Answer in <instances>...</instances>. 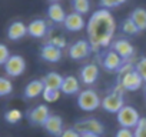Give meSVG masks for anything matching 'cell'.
Segmentation results:
<instances>
[{
  "label": "cell",
  "instance_id": "cell-1",
  "mask_svg": "<svg viewBox=\"0 0 146 137\" xmlns=\"http://www.w3.org/2000/svg\"><path fill=\"white\" fill-rule=\"evenodd\" d=\"M88 41L92 46L95 53L100 51L102 49H108L112 44V39L116 32V22L110 10L99 9L92 13L88 24Z\"/></svg>",
  "mask_w": 146,
  "mask_h": 137
},
{
  "label": "cell",
  "instance_id": "cell-2",
  "mask_svg": "<svg viewBox=\"0 0 146 137\" xmlns=\"http://www.w3.org/2000/svg\"><path fill=\"white\" fill-rule=\"evenodd\" d=\"M99 61L102 64V67L108 72H119L120 68L126 64V61L112 49H108V50H103L100 54H99Z\"/></svg>",
  "mask_w": 146,
  "mask_h": 137
},
{
  "label": "cell",
  "instance_id": "cell-3",
  "mask_svg": "<svg viewBox=\"0 0 146 137\" xmlns=\"http://www.w3.org/2000/svg\"><path fill=\"white\" fill-rule=\"evenodd\" d=\"M122 86L119 84V87L116 90H113L112 93H109L108 96H105L102 99V107L103 110L109 111V113H115L117 114L120 111V109L125 106V101H123V96H122Z\"/></svg>",
  "mask_w": 146,
  "mask_h": 137
},
{
  "label": "cell",
  "instance_id": "cell-4",
  "mask_svg": "<svg viewBox=\"0 0 146 137\" xmlns=\"http://www.w3.org/2000/svg\"><path fill=\"white\" fill-rule=\"evenodd\" d=\"M116 119H117V123L120 124V127L123 128H133L137 126L139 120H140V116H139V111L132 107V106H123L120 109V111L116 114Z\"/></svg>",
  "mask_w": 146,
  "mask_h": 137
},
{
  "label": "cell",
  "instance_id": "cell-5",
  "mask_svg": "<svg viewBox=\"0 0 146 137\" xmlns=\"http://www.w3.org/2000/svg\"><path fill=\"white\" fill-rule=\"evenodd\" d=\"M73 128H75L79 134H96V136H100L105 131L103 124L95 117H88V119L79 120L75 126H73Z\"/></svg>",
  "mask_w": 146,
  "mask_h": 137
},
{
  "label": "cell",
  "instance_id": "cell-6",
  "mask_svg": "<svg viewBox=\"0 0 146 137\" xmlns=\"http://www.w3.org/2000/svg\"><path fill=\"white\" fill-rule=\"evenodd\" d=\"M78 106L85 111H93L102 106V100L95 90H83L79 93Z\"/></svg>",
  "mask_w": 146,
  "mask_h": 137
},
{
  "label": "cell",
  "instance_id": "cell-7",
  "mask_svg": "<svg viewBox=\"0 0 146 137\" xmlns=\"http://www.w3.org/2000/svg\"><path fill=\"white\" fill-rule=\"evenodd\" d=\"M26 70V60L19 54H12L5 64V72L9 77H19Z\"/></svg>",
  "mask_w": 146,
  "mask_h": 137
},
{
  "label": "cell",
  "instance_id": "cell-8",
  "mask_svg": "<svg viewBox=\"0 0 146 137\" xmlns=\"http://www.w3.org/2000/svg\"><path fill=\"white\" fill-rule=\"evenodd\" d=\"M92 51V46L88 40H78L69 47V56L73 60H83L89 57Z\"/></svg>",
  "mask_w": 146,
  "mask_h": 137
},
{
  "label": "cell",
  "instance_id": "cell-9",
  "mask_svg": "<svg viewBox=\"0 0 146 137\" xmlns=\"http://www.w3.org/2000/svg\"><path fill=\"white\" fill-rule=\"evenodd\" d=\"M50 30H52V24L43 19L32 20L27 24V34L30 37H35V39H42V37L47 36Z\"/></svg>",
  "mask_w": 146,
  "mask_h": 137
},
{
  "label": "cell",
  "instance_id": "cell-10",
  "mask_svg": "<svg viewBox=\"0 0 146 137\" xmlns=\"http://www.w3.org/2000/svg\"><path fill=\"white\" fill-rule=\"evenodd\" d=\"M119 84L122 86L123 90L135 92V90H139L143 86V80L137 74L136 70H132V72H129V73H126V74L119 77Z\"/></svg>",
  "mask_w": 146,
  "mask_h": 137
},
{
  "label": "cell",
  "instance_id": "cell-11",
  "mask_svg": "<svg viewBox=\"0 0 146 137\" xmlns=\"http://www.w3.org/2000/svg\"><path fill=\"white\" fill-rule=\"evenodd\" d=\"M50 113H49V107L46 104H39L35 109L27 111V120L32 126H42L46 123V120L49 119Z\"/></svg>",
  "mask_w": 146,
  "mask_h": 137
},
{
  "label": "cell",
  "instance_id": "cell-12",
  "mask_svg": "<svg viewBox=\"0 0 146 137\" xmlns=\"http://www.w3.org/2000/svg\"><path fill=\"white\" fill-rule=\"evenodd\" d=\"M110 49L115 50L126 63H127V61L133 57V54H135V47H133L132 43H130L129 40H126V39H117V40L112 41Z\"/></svg>",
  "mask_w": 146,
  "mask_h": 137
},
{
  "label": "cell",
  "instance_id": "cell-13",
  "mask_svg": "<svg viewBox=\"0 0 146 137\" xmlns=\"http://www.w3.org/2000/svg\"><path fill=\"white\" fill-rule=\"evenodd\" d=\"M43 128L53 137H60L62 133L64 131L63 128V120L60 116L57 114H50L49 119L46 120V123L43 124Z\"/></svg>",
  "mask_w": 146,
  "mask_h": 137
},
{
  "label": "cell",
  "instance_id": "cell-14",
  "mask_svg": "<svg viewBox=\"0 0 146 137\" xmlns=\"http://www.w3.org/2000/svg\"><path fill=\"white\" fill-rule=\"evenodd\" d=\"M63 26L69 32H80L82 29H85L86 23H85V19H83L82 14L73 12V13H69L66 16V20H64Z\"/></svg>",
  "mask_w": 146,
  "mask_h": 137
},
{
  "label": "cell",
  "instance_id": "cell-15",
  "mask_svg": "<svg viewBox=\"0 0 146 137\" xmlns=\"http://www.w3.org/2000/svg\"><path fill=\"white\" fill-rule=\"evenodd\" d=\"M40 57L44 60V61H49V63H57L60 59H62V50L53 44H50L49 41L46 44L42 46L40 49Z\"/></svg>",
  "mask_w": 146,
  "mask_h": 137
},
{
  "label": "cell",
  "instance_id": "cell-16",
  "mask_svg": "<svg viewBox=\"0 0 146 137\" xmlns=\"http://www.w3.org/2000/svg\"><path fill=\"white\" fill-rule=\"evenodd\" d=\"M26 34H27V26L20 20L10 23V26L7 27V37L12 41H17V40L23 39Z\"/></svg>",
  "mask_w": 146,
  "mask_h": 137
},
{
  "label": "cell",
  "instance_id": "cell-17",
  "mask_svg": "<svg viewBox=\"0 0 146 137\" xmlns=\"http://www.w3.org/2000/svg\"><path fill=\"white\" fill-rule=\"evenodd\" d=\"M99 77V67L95 64V63H90V64H86L82 67L80 70V79L85 84H93L96 83Z\"/></svg>",
  "mask_w": 146,
  "mask_h": 137
},
{
  "label": "cell",
  "instance_id": "cell-18",
  "mask_svg": "<svg viewBox=\"0 0 146 137\" xmlns=\"http://www.w3.org/2000/svg\"><path fill=\"white\" fill-rule=\"evenodd\" d=\"M44 92V83L42 80H32L30 83H27V86L25 87V92H23V97L25 99H36L39 97L40 94H43Z\"/></svg>",
  "mask_w": 146,
  "mask_h": 137
},
{
  "label": "cell",
  "instance_id": "cell-19",
  "mask_svg": "<svg viewBox=\"0 0 146 137\" xmlns=\"http://www.w3.org/2000/svg\"><path fill=\"white\" fill-rule=\"evenodd\" d=\"M66 13L63 10V7L59 5V3H52L47 9V17L49 20L53 23V24H60V23H64L66 20Z\"/></svg>",
  "mask_w": 146,
  "mask_h": 137
},
{
  "label": "cell",
  "instance_id": "cell-20",
  "mask_svg": "<svg viewBox=\"0 0 146 137\" xmlns=\"http://www.w3.org/2000/svg\"><path fill=\"white\" fill-rule=\"evenodd\" d=\"M63 76H60L59 73H56V72H50V73H47L43 79H42V82L44 83V87L46 89H52V90H60L62 89V84H63Z\"/></svg>",
  "mask_w": 146,
  "mask_h": 137
},
{
  "label": "cell",
  "instance_id": "cell-21",
  "mask_svg": "<svg viewBox=\"0 0 146 137\" xmlns=\"http://www.w3.org/2000/svg\"><path fill=\"white\" fill-rule=\"evenodd\" d=\"M79 82L75 76H66L63 79V84H62V89L60 92L67 94V96H73V94H76L79 93Z\"/></svg>",
  "mask_w": 146,
  "mask_h": 137
},
{
  "label": "cell",
  "instance_id": "cell-22",
  "mask_svg": "<svg viewBox=\"0 0 146 137\" xmlns=\"http://www.w3.org/2000/svg\"><path fill=\"white\" fill-rule=\"evenodd\" d=\"M129 17L133 20V23L136 24V27L139 29V32L146 30V10H145L143 7L135 9V10L130 13Z\"/></svg>",
  "mask_w": 146,
  "mask_h": 137
},
{
  "label": "cell",
  "instance_id": "cell-23",
  "mask_svg": "<svg viewBox=\"0 0 146 137\" xmlns=\"http://www.w3.org/2000/svg\"><path fill=\"white\" fill-rule=\"evenodd\" d=\"M72 7L75 10V13H79L83 16V14L89 13L90 0H72Z\"/></svg>",
  "mask_w": 146,
  "mask_h": 137
},
{
  "label": "cell",
  "instance_id": "cell-24",
  "mask_svg": "<svg viewBox=\"0 0 146 137\" xmlns=\"http://www.w3.org/2000/svg\"><path fill=\"white\" fill-rule=\"evenodd\" d=\"M23 119V113L19 109H10L5 113V120L10 124H16Z\"/></svg>",
  "mask_w": 146,
  "mask_h": 137
},
{
  "label": "cell",
  "instance_id": "cell-25",
  "mask_svg": "<svg viewBox=\"0 0 146 137\" xmlns=\"http://www.w3.org/2000/svg\"><path fill=\"white\" fill-rule=\"evenodd\" d=\"M120 29H122V32H123L125 34H129V36H133V34H137V33H139V29L136 27V24L133 23V20H132L130 17H127V19H125V20L122 22Z\"/></svg>",
  "mask_w": 146,
  "mask_h": 137
},
{
  "label": "cell",
  "instance_id": "cell-26",
  "mask_svg": "<svg viewBox=\"0 0 146 137\" xmlns=\"http://www.w3.org/2000/svg\"><path fill=\"white\" fill-rule=\"evenodd\" d=\"M12 92H13V83L9 79L0 77V97L9 96Z\"/></svg>",
  "mask_w": 146,
  "mask_h": 137
},
{
  "label": "cell",
  "instance_id": "cell-27",
  "mask_svg": "<svg viewBox=\"0 0 146 137\" xmlns=\"http://www.w3.org/2000/svg\"><path fill=\"white\" fill-rule=\"evenodd\" d=\"M127 0H99V6L100 9H106V10H110V9H115L123 3H126Z\"/></svg>",
  "mask_w": 146,
  "mask_h": 137
},
{
  "label": "cell",
  "instance_id": "cell-28",
  "mask_svg": "<svg viewBox=\"0 0 146 137\" xmlns=\"http://www.w3.org/2000/svg\"><path fill=\"white\" fill-rule=\"evenodd\" d=\"M42 96H43L44 101L53 103V101H56V100L59 99V96H60V90H52V89H46V87H44V92H43Z\"/></svg>",
  "mask_w": 146,
  "mask_h": 137
},
{
  "label": "cell",
  "instance_id": "cell-29",
  "mask_svg": "<svg viewBox=\"0 0 146 137\" xmlns=\"http://www.w3.org/2000/svg\"><path fill=\"white\" fill-rule=\"evenodd\" d=\"M135 70H136L137 74L142 77V80L146 83V57H142V59L135 64Z\"/></svg>",
  "mask_w": 146,
  "mask_h": 137
},
{
  "label": "cell",
  "instance_id": "cell-30",
  "mask_svg": "<svg viewBox=\"0 0 146 137\" xmlns=\"http://www.w3.org/2000/svg\"><path fill=\"white\" fill-rule=\"evenodd\" d=\"M135 137H146V117H140L137 126L135 127Z\"/></svg>",
  "mask_w": 146,
  "mask_h": 137
},
{
  "label": "cell",
  "instance_id": "cell-31",
  "mask_svg": "<svg viewBox=\"0 0 146 137\" xmlns=\"http://www.w3.org/2000/svg\"><path fill=\"white\" fill-rule=\"evenodd\" d=\"M10 56H12V54H10V51H9L7 46L0 43V66H5Z\"/></svg>",
  "mask_w": 146,
  "mask_h": 137
},
{
  "label": "cell",
  "instance_id": "cell-32",
  "mask_svg": "<svg viewBox=\"0 0 146 137\" xmlns=\"http://www.w3.org/2000/svg\"><path fill=\"white\" fill-rule=\"evenodd\" d=\"M49 43H50V44H53V46H56V47H59L60 50L66 47V40H64V37H62V36H56V37L50 39V40H49Z\"/></svg>",
  "mask_w": 146,
  "mask_h": 137
},
{
  "label": "cell",
  "instance_id": "cell-33",
  "mask_svg": "<svg viewBox=\"0 0 146 137\" xmlns=\"http://www.w3.org/2000/svg\"><path fill=\"white\" fill-rule=\"evenodd\" d=\"M116 137H135V131H132L130 128H123L120 127L116 133Z\"/></svg>",
  "mask_w": 146,
  "mask_h": 137
},
{
  "label": "cell",
  "instance_id": "cell-34",
  "mask_svg": "<svg viewBox=\"0 0 146 137\" xmlns=\"http://www.w3.org/2000/svg\"><path fill=\"white\" fill-rule=\"evenodd\" d=\"M60 137H80V134H79L75 128L72 127V128H66V130L62 133V136H60Z\"/></svg>",
  "mask_w": 146,
  "mask_h": 137
},
{
  "label": "cell",
  "instance_id": "cell-35",
  "mask_svg": "<svg viewBox=\"0 0 146 137\" xmlns=\"http://www.w3.org/2000/svg\"><path fill=\"white\" fill-rule=\"evenodd\" d=\"M80 137H100V136H96V134H80Z\"/></svg>",
  "mask_w": 146,
  "mask_h": 137
},
{
  "label": "cell",
  "instance_id": "cell-36",
  "mask_svg": "<svg viewBox=\"0 0 146 137\" xmlns=\"http://www.w3.org/2000/svg\"><path fill=\"white\" fill-rule=\"evenodd\" d=\"M49 2H52V3H57L59 0H49Z\"/></svg>",
  "mask_w": 146,
  "mask_h": 137
},
{
  "label": "cell",
  "instance_id": "cell-37",
  "mask_svg": "<svg viewBox=\"0 0 146 137\" xmlns=\"http://www.w3.org/2000/svg\"><path fill=\"white\" fill-rule=\"evenodd\" d=\"M145 99H146V84H145Z\"/></svg>",
  "mask_w": 146,
  "mask_h": 137
}]
</instances>
